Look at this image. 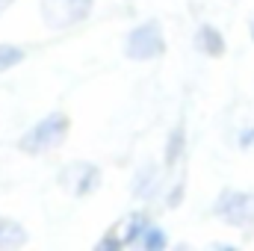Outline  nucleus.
Returning <instances> with one entry per match:
<instances>
[{
    "instance_id": "obj_1",
    "label": "nucleus",
    "mask_w": 254,
    "mask_h": 251,
    "mask_svg": "<svg viewBox=\"0 0 254 251\" xmlns=\"http://www.w3.org/2000/svg\"><path fill=\"white\" fill-rule=\"evenodd\" d=\"M68 127H71V122H68L65 113H51L45 122H39L21 139V151H27V154H45V151L57 148L68 136Z\"/></svg>"
},
{
    "instance_id": "obj_2",
    "label": "nucleus",
    "mask_w": 254,
    "mask_h": 251,
    "mask_svg": "<svg viewBox=\"0 0 254 251\" xmlns=\"http://www.w3.org/2000/svg\"><path fill=\"white\" fill-rule=\"evenodd\" d=\"M92 9V0H42V15L51 27L63 30L80 24Z\"/></svg>"
},
{
    "instance_id": "obj_3",
    "label": "nucleus",
    "mask_w": 254,
    "mask_h": 251,
    "mask_svg": "<svg viewBox=\"0 0 254 251\" xmlns=\"http://www.w3.org/2000/svg\"><path fill=\"white\" fill-rule=\"evenodd\" d=\"M127 57L130 60H154L166 51V42H163V33L160 27L151 21V24H142L136 27L130 36H127Z\"/></svg>"
},
{
    "instance_id": "obj_4",
    "label": "nucleus",
    "mask_w": 254,
    "mask_h": 251,
    "mask_svg": "<svg viewBox=\"0 0 254 251\" xmlns=\"http://www.w3.org/2000/svg\"><path fill=\"white\" fill-rule=\"evenodd\" d=\"M216 216L231 225H252L254 222V195L252 192H225L216 204Z\"/></svg>"
},
{
    "instance_id": "obj_5",
    "label": "nucleus",
    "mask_w": 254,
    "mask_h": 251,
    "mask_svg": "<svg viewBox=\"0 0 254 251\" xmlns=\"http://www.w3.org/2000/svg\"><path fill=\"white\" fill-rule=\"evenodd\" d=\"M195 45H198V51H204L207 57H222V54H225V39H222V33H219L216 27H201L198 36H195Z\"/></svg>"
},
{
    "instance_id": "obj_6",
    "label": "nucleus",
    "mask_w": 254,
    "mask_h": 251,
    "mask_svg": "<svg viewBox=\"0 0 254 251\" xmlns=\"http://www.w3.org/2000/svg\"><path fill=\"white\" fill-rule=\"evenodd\" d=\"M24 243H27V231L12 219H0V249H21Z\"/></svg>"
},
{
    "instance_id": "obj_7",
    "label": "nucleus",
    "mask_w": 254,
    "mask_h": 251,
    "mask_svg": "<svg viewBox=\"0 0 254 251\" xmlns=\"http://www.w3.org/2000/svg\"><path fill=\"white\" fill-rule=\"evenodd\" d=\"M21 60H24V51H21V48H15V45H0V71L18 65Z\"/></svg>"
},
{
    "instance_id": "obj_8",
    "label": "nucleus",
    "mask_w": 254,
    "mask_h": 251,
    "mask_svg": "<svg viewBox=\"0 0 254 251\" xmlns=\"http://www.w3.org/2000/svg\"><path fill=\"white\" fill-rule=\"evenodd\" d=\"M181 148H184V130H175L172 139H169V151H166V163H169V166L181 157Z\"/></svg>"
},
{
    "instance_id": "obj_9",
    "label": "nucleus",
    "mask_w": 254,
    "mask_h": 251,
    "mask_svg": "<svg viewBox=\"0 0 254 251\" xmlns=\"http://www.w3.org/2000/svg\"><path fill=\"white\" fill-rule=\"evenodd\" d=\"M163 246H166V237H163L160 231H151V234H148V240H145V249L157 251V249H163Z\"/></svg>"
},
{
    "instance_id": "obj_10",
    "label": "nucleus",
    "mask_w": 254,
    "mask_h": 251,
    "mask_svg": "<svg viewBox=\"0 0 254 251\" xmlns=\"http://www.w3.org/2000/svg\"><path fill=\"white\" fill-rule=\"evenodd\" d=\"M9 6H12V0H0V15H3V12H6Z\"/></svg>"
},
{
    "instance_id": "obj_11",
    "label": "nucleus",
    "mask_w": 254,
    "mask_h": 251,
    "mask_svg": "<svg viewBox=\"0 0 254 251\" xmlns=\"http://www.w3.org/2000/svg\"><path fill=\"white\" fill-rule=\"evenodd\" d=\"M252 36H254V30H252Z\"/></svg>"
}]
</instances>
